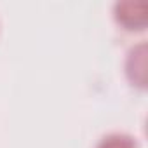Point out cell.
<instances>
[{
  "instance_id": "1",
  "label": "cell",
  "mask_w": 148,
  "mask_h": 148,
  "mask_svg": "<svg viewBox=\"0 0 148 148\" xmlns=\"http://www.w3.org/2000/svg\"><path fill=\"white\" fill-rule=\"evenodd\" d=\"M113 18L119 26L125 32H143L148 23L146 16V4L134 2V0H124L113 5Z\"/></svg>"
},
{
  "instance_id": "2",
  "label": "cell",
  "mask_w": 148,
  "mask_h": 148,
  "mask_svg": "<svg viewBox=\"0 0 148 148\" xmlns=\"http://www.w3.org/2000/svg\"><path fill=\"white\" fill-rule=\"evenodd\" d=\"M125 77L131 86L145 89L146 84V44L139 42L127 51L125 58Z\"/></svg>"
},
{
  "instance_id": "3",
  "label": "cell",
  "mask_w": 148,
  "mask_h": 148,
  "mask_svg": "<svg viewBox=\"0 0 148 148\" xmlns=\"http://www.w3.org/2000/svg\"><path fill=\"white\" fill-rule=\"evenodd\" d=\"M96 148H139V145L138 139L127 132H110L98 141Z\"/></svg>"
}]
</instances>
